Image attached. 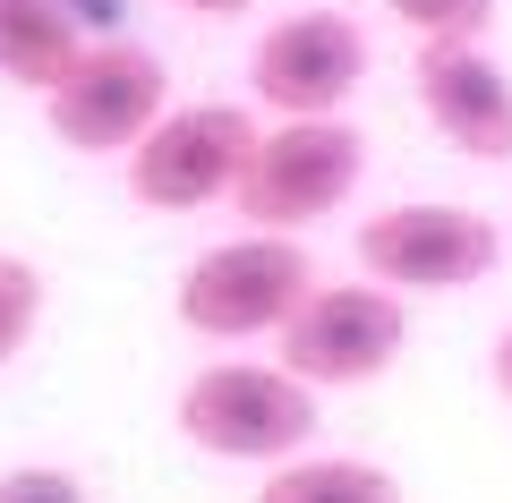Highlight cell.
<instances>
[{"label": "cell", "mask_w": 512, "mask_h": 503, "mask_svg": "<svg viewBox=\"0 0 512 503\" xmlns=\"http://www.w3.org/2000/svg\"><path fill=\"white\" fill-rule=\"evenodd\" d=\"M410 94H419L427 128L470 162H512V69L487 43H419L410 60Z\"/></svg>", "instance_id": "cell-9"}, {"label": "cell", "mask_w": 512, "mask_h": 503, "mask_svg": "<svg viewBox=\"0 0 512 503\" xmlns=\"http://www.w3.org/2000/svg\"><path fill=\"white\" fill-rule=\"evenodd\" d=\"M359 86H367V26L350 9H291L248 52V94L274 120H342Z\"/></svg>", "instance_id": "cell-8"}, {"label": "cell", "mask_w": 512, "mask_h": 503, "mask_svg": "<svg viewBox=\"0 0 512 503\" xmlns=\"http://www.w3.org/2000/svg\"><path fill=\"white\" fill-rule=\"evenodd\" d=\"M256 137L265 128L239 103H171L146 128V145L120 162V180L146 214H205V205L239 197V180L256 162Z\"/></svg>", "instance_id": "cell-5"}, {"label": "cell", "mask_w": 512, "mask_h": 503, "mask_svg": "<svg viewBox=\"0 0 512 503\" xmlns=\"http://www.w3.org/2000/svg\"><path fill=\"white\" fill-rule=\"evenodd\" d=\"M402 342H410V307H402V290H384V282H316L308 307L274 333L282 367L308 393H350V384L393 376Z\"/></svg>", "instance_id": "cell-7"}, {"label": "cell", "mask_w": 512, "mask_h": 503, "mask_svg": "<svg viewBox=\"0 0 512 503\" xmlns=\"http://www.w3.org/2000/svg\"><path fill=\"white\" fill-rule=\"evenodd\" d=\"M419 43H487L495 0H384Z\"/></svg>", "instance_id": "cell-13"}, {"label": "cell", "mask_w": 512, "mask_h": 503, "mask_svg": "<svg viewBox=\"0 0 512 503\" xmlns=\"http://www.w3.org/2000/svg\"><path fill=\"white\" fill-rule=\"evenodd\" d=\"M77 52H86V26L69 18V0H0V86L52 94Z\"/></svg>", "instance_id": "cell-10"}, {"label": "cell", "mask_w": 512, "mask_h": 503, "mask_svg": "<svg viewBox=\"0 0 512 503\" xmlns=\"http://www.w3.org/2000/svg\"><path fill=\"white\" fill-rule=\"evenodd\" d=\"M163 111H171V69L163 52H146L128 35H94L69 60V77L43 94V120L69 154H120V162L146 145V128Z\"/></svg>", "instance_id": "cell-6"}, {"label": "cell", "mask_w": 512, "mask_h": 503, "mask_svg": "<svg viewBox=\"0 0 512 503\" xmlns=\"http://www.w3.org/2000/svg\"><path fill=\"white\" fill-rule=\"evenodd\" d=\"M248 503H402V478L359 452H299V461L265 469Z\"/></svg>", "instance_id": "cell-11"}, {"label": "cell", "mask_w": 512, "mask_h": 503, "mask_svg": "<svg viewBox=\"0 0 512 503\" xmlns=\"http://www.w3.org/2000/svg\"><path fill=\"white\" fill-rule=\"evenodd\" d=\"M43 299H52V290H43V265H35V256H9V248H0V367L35 342Z\"/></svg>", "instance_id": "cell-12"}, {"label": "cell", "mask_w": 512, "mask_h": 503, "mask_svg": "<svg viewBox=\"0 0 512 503\" xmlns=\"http://www.w3.org/2000/svg\"><path fill=\"white\" fill-rule=\"evenodd\" d=\"M0 503H94V486L60 461H18L0 469Z\"/></svg>", "instance_id": "cell-14"}, {"label": "cell", "mask_w": 512, "mask_h": 503, "mask_svg": "<svg viewBox=\"0 0 512 503\" xmlns=\"http://www.w3.org/2000/svg\"><path fill=\"white\" fill-rule=\"evenodd\" d=\"M69 18H77V26H103V35H111V26H120V0H69Z\"/></svg>", "instance_id": "cell-15"}, {"label": "cell", "mask_w": 512, "mask_h": 503, "mask_svg": "<svg viewBox=\"0 0 512 503\" xmlns=\"http://www.w3.org/2000/svg\"><path fill=\"white\" fill-rule=\"evenodd\" d=\"M180 435L214 461H256V469H282L308 452L316 435V393L291 376V367H265V359H214L180 384Z\"/></svg>", "instance_id": "cell-2"}, {"label": "cell", "mask_w": 512, "mask_h": 503, "mask_svg": "<svg viewBox=\"0 0 512 503\" xmlns=\"http://www.w3.org/2000/svg\"><path fill=\"white\" fill-rule=\"evenodd\" d=\"M359 273L402 299H453V290H478L504 256V231L495 214L478 205H453V197H402V205H376L359 222Z\"/></svg>", "instance_id": "cell-3"}, {"label": "cell", "mask_w": 512, "mask_h": 503, "mask_svg": "<svg viewBox=\"0 0 512 503\" xmlns=\"http://www.w3.org/2000/svg\"><path fill=\"white\" fill-rule=\"evenodd\" d=\"M171 9H188V18H248L256 0H171Z\"/></svg>", "instance_id": "cell-16"}, {"label": "cell", "mask_w": 512, "mask_h": 503, "mask_svg": "<svg viewBox=\"0 0 512 503\" xmlns=\"http://www.w3.org/2000/svg\"><path fill=\"white\" fill-rule=\"evenodd\" d=\"M359 180H367V137L350 120H274L256 137V162L231 205L248 214V231L299 239L325 214H342L359 197Z\"/></svg>", "instance_id": "cell-4"}, {"label": "cell", "mask_w": 512, "mask_h": 503, "mask_svg": "<svg viewBox=\"0 0 512 503\" xmlns=\"http://www.w3.org/2000/svg\"><path fill=\"white\" fill-rule=\"evenodd\" d=\"M325 282L316 256L282 231H239L214 239L205 256H188L180 290H171V316L197 333V342H265L308 307V290Z\"/></svg>", "instance_id": "cell-1"}, {"label": "cell", "mask_w": 512, "mask_h": 503, "mask_svg": "<svg viewBox=\"0 0 512 503\" xmlns=\"http://www.w3.org/2000/svg\"><path fill=\"white\" fill-rule=\"evenodd\" d=\"M487 376H495V393L512 401V333H495V359H487Z\"/></svg>", "instance_id": "cell-17"}]
</instances>
